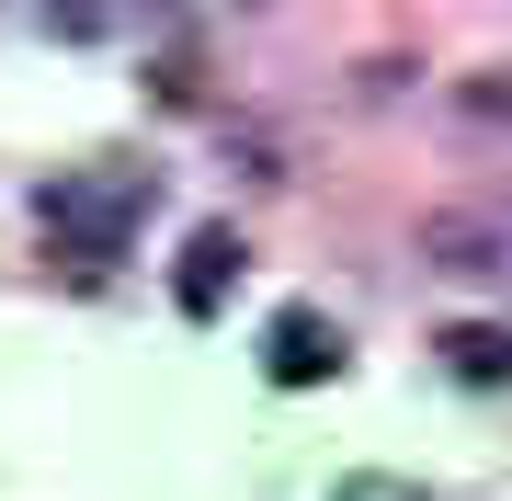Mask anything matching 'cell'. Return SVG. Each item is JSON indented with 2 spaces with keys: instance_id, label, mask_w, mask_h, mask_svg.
Masks as SVG:
<instances>
[{
  "instance_id": "277c9868",
  "label": "cell",
  "mask_w": 512,
  "mask_h": 501,
  "mask_svg": "<svg viewBox=\"0 0 512 501\" xmlns=\"http://www.w3.org/2000/svg\"><path fill=\"white\" fill-rule=\"evenodd\" d=\"M421 240L444 251V274H490V262H501V240H490V228H467V217H433Z\"/></svg>"
},
{
  "instance_id": "8992f818",
  "label": "cell",
  "mask_w": 512,
  "mask_h": 501,
  "mask_svg": "<svg viewBox=\"0 0 512 501\" xmlns=\"http://www.w3.org/2000/svg\"><path fill=\"white\" fill-rule=\"evenodd\" d=\"M467 114H478V126H512V69H478L467 80V92H456Z\"/></svg>"
},
{
  "instance_id": "5b68a950",
  "label": "cell",
  "mask_w": 512,
  "mask_h": 501,
  "mask_svg": "<svg viewBox=\"0 0 512 501\" xmlns=\"http://www.w3.org/2000/svg\"><path fill=\"white\" fill-rule=\"evenodd\" d=\"M444 353H456V376H512V331H444Z\"/></svg>"
},
{
  "instance_id": "7a4b0ae2",
  "label": "cell",
  "mask_w": 512,
  "mask_h": 501,
  "mask_svg": "<svg viewBox=\"0 0 512 501\" xmlns=\"http://www.w3.org/2000/svg\"><path fill=\"white\" fill-rule=\"evenodd\" d=\"M262 376H274V388H319V376H342V331H330L319 308H274V319H262Z\"/></svg>"
},
{
  "instance_id": "3957f363",
  "label": "cell",
  "mask_w": 512,
  "mask_h": 501,
  "mask_svg": "<svg viewBox=\"0 0 512 501\" xmlns=\"http://www.w3.org/2000/svg\"><path fill=\"white\" fill-rule=\"evenodd\" d=\"M239 262H251V251H239V228H194V240H183V274H171V297H183V319H217V308H228Z\"/></svg>"
},
{
  "instance_id": "52a82bcc",
  "label": "cell",
  "mask_w": 512,
  "mask_h": 501,
  "mask_svg": "<svg viewBox=\"0 0 512 501\" xmlns=\"http://www.w3.org/2000/svg\"><path fill=\"white\" fill-rule=\"evenodd\" d=\"M342 501H410V490H399V479H353Z\"/></svg>"
},
{
  "instance_id": "6da1fadb",
  "label": "cell",
  "mask_w": 512,
  "mask_h": 501,
  "mask_svg": "<svg viewBox=\"0 0 512 501\" xmlns=\"http://www.w3.org/2000/svg\"><path fill=\"white\" fill-rule=\"evenodd\" d=\"M148 205H160L148 171H57V183L35 194V217H46V240L69 251V262H114L148 228Z\"/></svg>"
}]
</instances>
